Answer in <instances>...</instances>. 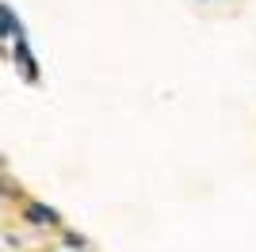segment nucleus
<instances>
[{"mask_svg":"<svg viewBox=\"0 0 256 252\" xmlns=\"http://www.w3.org/2000/svg\"><path fill=\"white\" fill-rule=\"evenodd\" d=\"M27 222H34V226H54V222H58V210L42 206V202H31V206H27Z\"/></svg>","mask_w":256,"mask_h":252,"instance_id":"1","label":"nucleus"}]
</instances>
